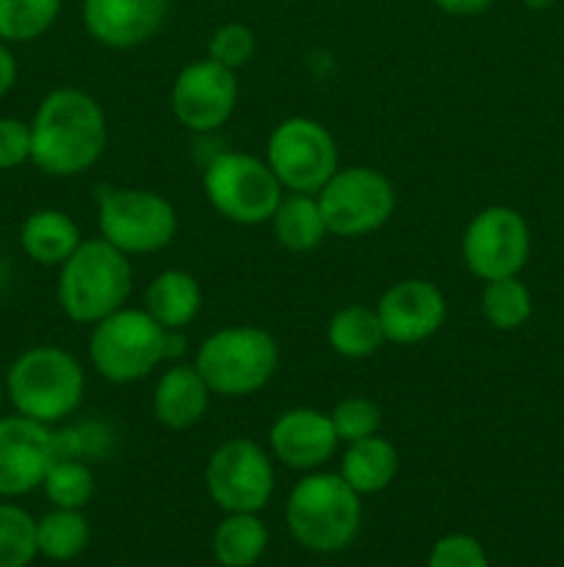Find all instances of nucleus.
Segmentation results:
<instances>
[{"instance_id":"f8f14e48","label":"nucleus","mask_w":564,"mask_h":567,"mask_svg":"<svg viewBox=\"0 0 564 567\" xmlns=\"http://www.w3.org/2000/svg\"><path fill=\"white\" fill-rule=\"evenodd\" d=\"M462 258L479 280L518 277L531 258V230L523 214L506 205L479 210L464 227Z\"/></svg>"},{"instance_id":"6ab92c4d","label":"nucleus","mask_w":564,"mask_h":567,"mask_svg":"<svg viewBox=\"0 0 564 567\" xmlns=\"http://www.w3.org/2000/svg\"><path fill=\"white\" fill-rule=\"evenodd\" d=\"M83 244L75 219L66 210L39 208L22 221L20 247L36 266H61Z\"/></svg>"},{"instance_id":"7c9ffc66","label":"nucleus","mask_w":564,"mask_h":567,"mask_svg":"<svg viewBox=\"0 0 564 567\" xmlns=\"http://www.w3.org/2000/svg\"><path fill=\"white\" fill-rule=\"evenodd\" d=\"M254 50H258V37L243 22H224L208 39V59L232 72L243 70L252 61Z\"/></svg>"},{"instance_id":"9b49d317","label":"nucleus","mask_w":564,"mask_h":567,"mask_svg":"<svg viewBox=\"0 0 564 567\" xmlns=\"http://www.w3.org/2000/svg\"><path fill=\"white\" fill-rule=\"evenodd\" d=\"M205 487L224 513H263L274 496V465L260 443L230 437L210 454Z\"/></svg>"},{"instance_id":"39448f33","label":"nucleus","mask_w":564,"mask_h":567,"mask_svg":"<svg viewBox=\"0 0 564 567\" xmlns=\"http://www.w3.org/2000/svg\"><path fill=\"white\" fill-rule=\"evenodd\" d=\"M194 365L216 396H252L274 377L280 365V347L274 336L260 327H224L199 343Z\"/></svg>"},{"instance_id":"4be33fe9","label":"nucleus","mask_w":564,"mask_h":567,"mask_svg":"<svg viewBox=\"0 0 564 567\" xmlns=\"http://www.w3.org/2000/svg\"><path fill=\"white\" fill-rule=\"evenodd\" d=\"M271 227H274V238L280 241V247H285L288 252H310L330 236L315 194H282L280 205L271 216Z\"/></svg>"},{"instance_id":"0eeeda50","label":"nucleus","mask_w":564,"mask_h":567,"mask_svg":"<svg viewBox=\"0 0 564 567\" xmlns=\"http://www.w3.org/2000/svg\"><path fill=\"white\" fill-rule=\"evenodd\" d=\"M202 186L216 214L247 227L271 221L285 192L269 164L249 153L216 155L205 169Z\"/></svg>"},{"instance_id":"6e6552de","label":"nucleus","mask_w":564,"mask_h":567,"mask_svg":"<svg viewBox=\"0 0 564 567\" xmlns=\"http://www.w3.org/2000/svg\"><path fill=\"white\" fill-rule=\"evenodd\" d=\"M100 236L125 255H149L169 247L177 233V210L149 188H108L97 208Z\"/></svg>"},{"instance_id":"c9c22d12","label":"nucleus","mask_w":564,"mask_h":567,"mask_svg":"<svg viewBox=\"0 0 564 567\" xmlns=\"http://www.w3.org/2000/svg\"><path fill=\"white\" fill-rule=\"evenodd\" d=\"M523 6L531 11H545L551 6H556V0H523Z\"/></svg>"},{"instance_id":"4468645a","label":"nucleus","mask_w":564,"mask_h":567,"mask_svg":"<svg viewBox=\"0 0 564 567\" xmlns=\"http://www.w3.org/2000/svg\"><path fill=\"white\" fill-rule=\"evenodd\" d=\"M59 460L55 432L25 415H0V498H20L42 487Z\"/></svg>"},{"instance_id":"bb28decb","label":"nucleus","mask_w":564,"mask_h":567,"mask_svg":"<svg viewBox=\"0 0 564 567\" xmlns=\"http://www.w3.org/2000/svg\"><path fill=\"white\" fill-rule=\"evenodd\" d=\"M61 14V0H0V39L6 44L36 42Z\"/></svg>"},{"instance_id":"423d86ee","label":"nucleus","mask_w":564,"mask_h":567,"mask_svg":"<svg viewBox=\"0 0 564 567\" xmlns=\"http://www.w3.org/2000/svg\"><path fill=\"white\" fill-rule=\"evenodd\" d=\"M169 336L144 308H119L92 324L88 360L114 385L138 382L169 360Z\"/></svg>"},{"instance_id":"2f4dec72","label":"nucleus","mask_w":564,"mask_h":567,"mask_svg":"<svg viewBox=\"0 0 564 567\" xmlns=\"http://www.w3.org/2000/svg\"><path fill=\"white\" fill-rule=\"evenodd\" d=\"M426 567H490V559L476 537L446 535L431 546Z\"/></svg>"},{"instance_id":"2eb2a0df","label":"nucleus","mask_w":564,"mask_h":567,"mask_svg":"<svg viewBox=\"0 0 564 567\" xmlns=\"http://www.w3.org/2000/svg\"><path fill=\"white\" fill-rule=\"evenodd\" d=\"M382 330L390 343L429 341L446 324L448 305L440 288L429 280H401L376 302Z\"/></svg>"},{"instance_id":"e433bc0d","label":"nucleus","mask_w":564,"mask_h":567,"mask_svg":"<svg viewBox=\"0 0 564 567\" xmlns=\"http://www.w3.org/2000/svg\"><path fill=\"white\" fill-rule=\"evenodd\" d=\"M3 402H6V382L0 380V415H3Z\"/></svg>"},{"instance_id":"473e14b6","label":"nucleus","mask_w":564,"mask_h":567,"mask_svg":"<svg viewBox=\"0 0 564 567\" xmlns=\"http://www.w3.org/2000/svg\"><path fill=\"white\" fill-rule=\"evenodd\" d=\"M28 161H31V122L0 116V169H17Z\"/></svg>"},{"instance_id":"aec40b11","label":"nucleus","mask_w":564,"mask_h":567,"mask_svg":"<svg viewBox=\"0 0 564 567\" xmlns=\"http://www.w3.org/2000/svg\"><path fill=\"white\" fill-rule=\"evenodd\" d=\"M398 474V452L379 432L363 441L346 443L341 457V476L359 496H374L393 485Z\"/></svg>"},{"instance_id":"20e7f679","label":"nucleus","mask_w":564,"mask_h":567,"mask_svg":"<svg viewBox=\"0 0 564 567\" xmlns=\"http://www.w3.org/2000/svg\"><path fill=\"white\" fill-rule=\"evenodd\" d=\"M6 399L25 419L59 424L83 402L86 377L75 354L61 347H31L6 371Z\"/></svg>"},{"instance_id":"72a5a7b5","label":"nucleus","mask_w":564,"mask_h":567,"mask_svg":"<svg viewBox=\"0 0 564 567\" xmlns=\"http://www.w3.org/2000/svg\"><path fill=\"white\" fill-rule=\"evenodd\" d=\"M437 9H442L446 14L453 17H476L484 14L487 9L492 6V0H431Z\"/></svg>"},{"instance_id":"c756f323","label":"nucleus","mask_w":564,"mask_h":567,"mask_svg":"<svg viewBox=\"0 0 564 567\" xmlns=\"http://www.w3.org/2000/svg\"><path fill=\"white\" fill-rule=\"evenodd\" d=\"M332 426L337 432V441L341 443H354L370 437L379 432L382 426V410L379 404L370 402L365 396H348L332 408L330 413Z\"/></svg>"},{"instance_id":"9d476101","label":"nucleus","mask_w":564,"mask_h":567,"mask_svg":"<svg viewBox=\"0 0 564 567\" xmlns=\"http://www.w3.org/2000/svg\"><path fill=\"white\" fill-rule=\"evenodd\" d=\"M265 164L285 192L299 194H318L321 186L341 169L335 138L310 116H291L271 131Z\"/></svg>"},{"instance_id":"f03ea898","label":"nucleus","mask_w":564,"mask_h":567,"mask_svg":"<svg viewBox=\"0 0 564 567\" xmlns=\"http://www.w3.org/2000/svg\"><path fill=\"white\" fill-rule=\"evenodd\" d=\"M133 288L130 255L100 238H83L81 247L59 266V308L77 324H97L125 308Z\"/></svg>"},{"instance_id":"b1692460","label":"nucleus","mask_w":564,"mask_h":567,"mask_svg":"<svg viewBox=\"0 0 564 567\" xmlns=\"http://www.w3.org/2000/svg\"><path fill=\"white\" fill-rule=\"evenodd\" d=\"M326 341L335 349L341 358L348 360H365L370 354L379 352L387 343L385 330L376 308L368 305H346L332 316L330 327H326Z\"/></svg>"},{"instance_id":"c85d7f7f","label":"nucleus","mask_w":564,"mask_h":567,"mask_svg":"<svg viewBox=\"0 0 564 567\" xmlns=\"http://www.w3.org/2000/svg\"><path fill=\"white\" fill-rule=\"evenodd\" d=\"M36 554V520L9 498H0V567H28Z\"/></svg>"},{"instance_id":"393cba45","label":"nucleus","mask_w":564,"mask_h":567,"mask_svg":"<svg viewBox=\"0 0 564 567\" xmlns=\"http://www.w3.org/2000/svg\"><path fill=\"white\" fill-rule=\"evenodd\" d=\"M88 540H92V529L81 509L53 507L36 520V548L42 557L53 563L77 559L88 548Z\"/></svg>"},{"instance_id":"7ed1b4c3","label":"nucleus","mask_w":564,"mask_h":567,"mask_svg":"<svg viewBox=\"0 0 564 567\" xmlns=\"http://www.w3.org/2000/svg\"><path fill=\"white\" fill-rule=\"evenodd\" d=\"M285 524L293 540L315 554H337L354 543L363 524L359 493L341 474L313 471L293 485L285 504Z\"/></svg>"},{"instance_id":"f704fd0d","label":"nucleus","mask_w":564,"mask_h":567,"mask_svg":"<svg viewBox=\"0 0 564 567\" xmlns=\"http://www.w3.org/2000/svg\"><path fill=\"white\" fill-rule=\"evenodd\" d=\"M14 83H17V59L9 50V44L0 39V97H6V94L11 92Z\"/></svg>"},{"instance_id":"cd10ccee","label":"nucleus","mask_w":564,"mask_h":567,"mask_svg":"<svg viewBox=\"0 0 564 567\" xmlns=\"http://www.w3.org/2000/svg\"><path fill=\"white\" fill-rule=\"evenodd\" d=\"M42 491L53 507L83 509L94 496V474L83 460L59 457L50 465Z\"/></svg>"},{"instance_id":"ddd939ff","label":"nucleus","mask_w":564,"mask_h":567,"mask_svg":"<svg viewBox=\"0 0 564 567\" xmlns=\"http://www.w3.org/2000/svg\"><path fill=\"white\" fill-rule=\"evenodd\" d=\"M238 105L236 72L213 59L182 66L171 86V114L194 133H213L230 122Z\"/></svg>"},{"instance_id":"412c9836","label":"nucleus","mask_w":564,"mask_h":567,"mask_svg":"<svg viewBox=\"0 0 564 567\" xmlns=\"http://www.w3.org/2000/svg\"><path fill=\"white\" fill-rule=\"evenodd\" d=\"M144 310L164 330H182L202 310V288L197 277L182 269L160 271L144 291Z\"/></svg>"},{"instance_id":"1a4fd4ad","label":"nucleus","mask_w":564,"mask_h":567,"mask_svg":"<svg viewBox=\"0 0 564 567\" xmlns=\"http://www.w3.org/2000/svg\"><path fill=\"white\" fill-rule=\"evenodd\" d=\"M330 236L359 238L379 230L396 210V192L387 175L370 166L337 169L315 194Z\"/></svg>"},{"instance_id":"5701e85b","label":"nucleus","mask_w":564,"mask_h":567,"mask_svg":"<svg viewBox=\"0 0 564 567\" xmlns=\"http://www.w3.org/2000/svg\"><path fill=\"white\" fill-rule=\"evenodd\" d=\"M210 548L221 567H252L269 548V529L258 513H227L216 526Z\"/></svg>"},{"instance_id":"a211bd4d","label":"nucleus","mask_w":564,"mask_h":567,"mask_svg":"<svg viewBox=\"0 0 564 567\" xmlns=\"http://www.w3.org/2000/svg\"><path fill=\"white\" fill-rule=\"evenodd\" d=\"M213 391L194 363H175L158 377L153 391V413L166 430H191L205 419Z\"/></svg>"},{"instance_id":"f3484780","label":"nucleus","mask_w":564,"mask_h":567,"mask_svg":"<svg viewBox=\"0 0 564 567\" xmlns=\"http://www.w3.org/2000/svg\"><path fill=\"white\" fill-rule=\"evenodd\" d=\"M269 443L274 457L285 468L318 471L337 452L341 441L330 413L315 408H293L271 424Z\"/></svg>"},{"instance_id":"f257e3e1","label":"nucleus","mask_w":564,"mask_h":567,"mask_svg":"<svg viewBox=\"0 0 564 567\" xmlns=\"http://www.w3.org/2000/svg\"><path fill=\"white\" fill-rule=\"evenodd\" d=\"M108 147V122L83 89H53L31 120V164L50 177L92 169Z\"/></svg>"},{"instance_id":"dca6fc26","label":"nucleus","mask_w":564,"mask_h":567,"mask_svg":"<svg viewBox=\"0 0 564 567\" xmlns=\"http://www.w3.org/2000/svg\"><path fill=\"white\" fill-rule=\"evenodd\" d=\"M171 0H83L88 37L114 50L149 42L164 28Z\"/></svg>"},{"instance_id":"a878e982","label":"nucleus","mask_w":564,"mask_h":567,"mask_svg":"<svg viewBox=\"0 0 564 567\" xmlns=\"http://www.w3.org/2000/svg\"><path fill=\"white\" fill-rule=\"evenodd\" d=\"M534 299L520 277H501V280L484 282L481 291V313L495 330L512 332L520 330L531 319Z\"/></svg>"}]
</instances>
